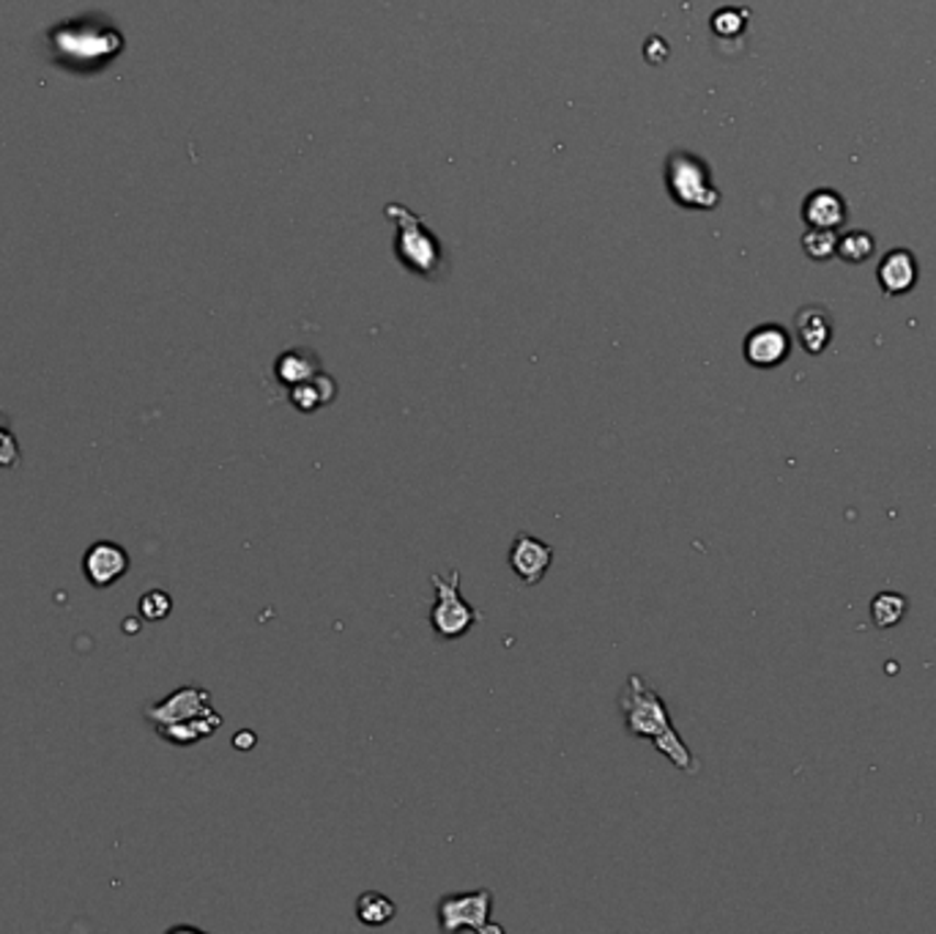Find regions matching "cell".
Wrapping results in <instances>:
<instances>
[{"label":"cell","mask_w":936,"mask_h":934,"mask_svg":"<svg viewBox=\"0 0 936 934\" xmlns=\"http://www.w3.org/2000/svg\"><path fill=\"white\" fill-rule=\"evenodd\" d=\"M619 710H622V721L630 738L650 740L677 770L690 773V776L699 773L693 751L688 749L683 734L674 729L668 705L641 674L628 677L622 694H619Z\"/></svg>","instance_id":"obj_1"},{"label":"cell","mask_w":936,"mask_h":934,"mask_svg":"<svg viewBox=\"0 0 936 934\" xmlns=\"http://www.w3.org/2000/svg\"><path fill=\"white\" fill-rule=\"evenodd\" d=\"M386 214L395 220L397 230H401V236H397V258L411 272L422 274V278H439L444 272V252H441L439 241L430 236V230L425 228L422 220L408 212V209L397 206V203L386 206Z\"/></svg>","instance_id":"obj_2"},{"label":"cell","mask_w":936,"mask_h":934,"mask_svg":"<svg viewBox=\"0 0 936 934\" xmlns=\"http://www.w3.org/2000/svg\"><path fill=\"white\" fill-rule=\"evenodd\" d=\"M436 589V604L430 606V628L441 641H458L469 635V630L482 620L480 611L461 595V571H450V576L433 573L430 576Z\"/></svg>","instance_id":"obj_3"},{"label":"cell","mask_w":936,"mask_h":934,"mask_svg":"<svg viewBox=\"0 0 936 934\" xmlns=\"http://www.w3.org/2000/svg\"><path fill=\"white\" fill-rule=\"evenodd\" d=\"M439 930L447 934H455L463 930H471L476 934L487 932H504V926H493V891L487 888H476L469 893H447L439 899Z\"/></svg>","instance_id":"obj_4"},{"label":"cell","mask_w":936,"mask_h":934,"mask_svg":"<svg viewBox=\"0 0 936 934\" xmlns=\"http://www.w3.org/2000/svg\"><path fill=\"white\" fill-rule=\"evenodd\" d=\"M668 190L674 201L693 209H712L718 203V190L712 187L709 170L693 154H674L666 168Z\"/></svg>","instance_id":"obj_5"},{"label":"cell","mask_w":936,"mask_h":934,"mask_svg":"<svg viewBox=\"0 0 936 934\" xmlns=\"http://www.w3.org/2000/svg\"><path fill=\"white\" fill-rule=\"evenodd\" d=\"M509 571L518 576L523 587H537L542 584L545 573L551 571L553 560H556V549L545 540L534 538L529 532L515 534L512 545H509Z\"/></svg>","instance_id":"obj_6"},{"label":"cell","mask_w":936,"mask_h":934,"mask_svg":"<svg viewBox=\"0 0 936 934\" xmlns=\"http://www.w3.org/2000/svg\"><path fill=\"white\" fill-rule=\"evenodd\" d=\"M132 556L124 545L113 540H97L91 549L82 554V576L93 589H108L129 573Z\"/></svg>","instance_id":"obj_7"},{"label":"cell","mask_w":936,"mask_h":934,"mask_svg":"<svg viewBox=\"0 0 936 934\" xmlns=\"http://www.w3.org/2000/svg\"><path fill=\"white\" fill-rule=\"evenodd\" d=\"M212 710V694L201 685H184V688L173 690L170 696H165L157 705L146 707V721L154 723V729L165 727V723L187 721V718L203 716V712Z\"/></svg>","instance_id":"obj_8"},{"label":"cell","mask_w":936,"mask_h":934,"mask_svg":"<svg viewBox=\"0 0 936 934\" xmlns=\"http://www.w3.org/2000/svg\"><path fill=\"white\" fill-rule=\"evenodd\" d=\"M742 351H745L747 364H753V368L758 370L778 368V364H783L786 359H789L791 335L778 324L756 326V329L745 337Z\"/></svg>","instance_id":"obj_9"},{"label":"cell","mask_w":936,"mask_h":934,"mask_svg":"<svg viewBox=\"0 0 936 934\" xmlns=\"http://www.w3.org/2000/svg\"><path fill=\"white\" fill-rule=\"evenodd\" d=\"M879 285L888 296L910 294L917 283V261L910 250H893L882 258L877 269Z\"/></svg>","instance_id":"obj_10"},{"label":"cell","mask_w":936,"mask_h":934,"mask_svg":"<svg viewBox=\"0 0 936 934\" xmlns=\"http://www.w3.org/2000/svg\"><path fill=\"white\" fill-rule=\"evenodd\" d=\"M794 329L800 346L805 348L808 353H813V357L827 351V346L833 342V318L819 305L802 307L794 318Z\"/></svg>","instance_id":"obj_11"},{"label":"cell","mask_w":936,"mask_h":934,"mask_svg":"<svg viewBox=\"0 0 936 934\" xmlns=\"http://www.w3.org/2000/svg\"><path fill=\"white\" fill-rule=\"evenodd\" d=\"M219 727H223V716H219V712L212 707V710L203 712V716L157 727V734L173 745H195V743H201V740L212 738V734L217 732Z\"/></svg>","instance_id":"obj_12"},{"label":"cell","mask_w":936,"mask_h":934,"mask_svg":"<svg viewBox=\"0 0 936 934\" xmlns=\"http://www.w3.org/2000/svg\"><path fill=\"white\" fill-rule=\"evenodd\" d=\"M802 217L811 228H841L846 223V203L838 192L816 190L808 195Z\"/></svg>","instance_id":"obj_13"},{"label":"cell","mask_w":936,"mask_h":934,"mask_svg":"<svg viewBox=\"0 0 936 934\" xmlns=\"http://www.w3.org/2000/svg\"><path fill=\"white\" fill-rule=\"evenodd\" d=\"M318 373H320L318 353L307 351V348H293V351H285L274 362L277 381H280V384H285L287 390H291V386H296V384H304V381L315 379Z\"/></svg>","instance_id":"obj_14"},{"label":"cell","mask_w":936,"mask_h":934,"mask_svg":"<svg viewBox=\"0 0 936 934\" xmlns=\"http://www.w3.org/2000/svg\"><path fill=\"white\" fill-rule=\"evenodd\" d=\"M335 397H337V384L335 379L326 373H318L315 379L304 381V384L291 386V403L293 408L302 414L318 412L320 406H329Z\"/></svg>","instance_id":"obj_15"},{"label":"cell","mask_w":936,"mask_h":934,"mask_svg":"<svg viewBox=\"0 0 936 934\" xmlns=\"http://www.w3.org/2000/svg\"><path fill=\"white\" fill-rule=\"evenodd\" d=\"M397 915V904L381 891H364L357 899V919L364 926H386Z\"/></svg>","instance_id":"obj_16"},{"label":"cell","mask_w":936,"mask_h":934,"mask_svg":"<svg viewBox=\"0 0 936 934\" xmlns=\"http://www.w3.org/2000/svg\"><path fill=\"white\" fill-rule=\"evenodd\" d=\"M906 609H910V600H906L904 595L879 593L877 598L871 600V620L879 630H888L904 620Z\"/></svg>","instance_id":"obj_17"},{"label":"cell","mask_w":936,"mask_h":934,"mask_svg":"<svg viewBox=\"0 0 936 934\" xmlns=\"http://www.w3.org/2000/svg\"><path fill=\"white\" fill-rule=\"evenodd\" d=\"M873 236L866 234V230H852V234L838 236V256L844 258L846 263H862L871 258L873 252Z\"/></svg>","instance_id":"obj_18"},{"label":"cell","mask_w":936,"mask_h":934,"mask_svg":"<svg viewBox=\"0 0 936 934\" xmlns=\"http://www.w3.org/2000/svg\"><path fill=\"white\" fill-rule=\"evenodd\" d=\"M802 247L813 261H827L838 250V236H835V228H811L802 236Z\"/></svg>","instance_id":"obj_19"},{"label":"cell","mask_w":936,"mask_h":934,"mask_svg":"<svg viewBox=\"0 0 936 934\" xmlns=\"http://www.w3.org/2000/svg\"><path fill=\"white\" fill-rule=\"evenodd\" d=\"M137 611H140L143 620L162 622L168 620L170 611H173V598H170L165 589H151V593L140 595V600H137Z\"/></svg>","instance_id":"obj_20"},{"label":"cell","mask_w":936,"mask_h":934,"mask_svg":"<svg viewBox=\"0 0 936 934\" xmlns=\"http://www.w3.org/2000/svg\"><path fill=\"white\" fill-rule=\"evenodd\" d=\"M22 452H20V441H16L14 430H11L9 417H5L3 412H0V469H5V472H11V469L20 463Z\"/></svg>","instance_id":"obj_21"},{"label":"cell","mask_w":936,"mask_h":934,"mask_svg":"<svg viewBox=\"0 0 936 934\" xmlns=\"http://www.w3.org/2000/svg\"><path fill=\"white\" fill-rule=\"evenodd\" d=\"M252 745H255V732H252V729H241V732H236L234 749L247 751V749H252Z\"/></svg>","instance_id":"obj_22"},{"label":"cell","mask_w":936,"mask_h":934,"mask_svg":"<svg viewBox=\"0 0 936 934\" xmlns=\"http://www.w3.org/2000/svg\"><path fill=\"white\" fill-rule=\"evenodd\" d=\"M124 633H137V620H126L124 622Z\"/></svg>","instance_id":"obj_23"}]
</instances>
